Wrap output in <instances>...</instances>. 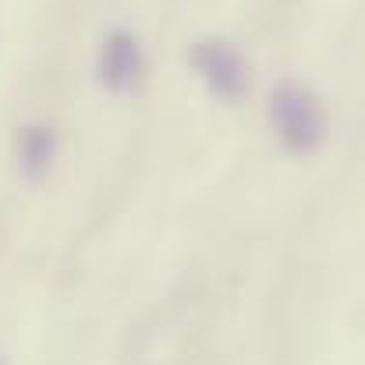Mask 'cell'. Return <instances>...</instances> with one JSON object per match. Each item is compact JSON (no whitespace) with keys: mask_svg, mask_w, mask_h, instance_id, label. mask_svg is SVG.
I'll use <instances>...</instances> for the list:
<instances>
[{"mask_svg":"<svg viewBox=\"0 0 365 365\" xmlns=\"http://www.w3.org/2000/svg\"><path fill=\"white\" fill-rule=\"evenodd\" d=\"M269 121L280 145L294 156H312L330 135L323 100L302 82H280L269 93Z\"/></svg>","mask_w":365,"mask_h":365,"instance_id":"cell-1","label":"cell"},{"mask_svg":"<svg viewBox=\"0 0 365 365\" xmlns=\"http://www.w3.org/2000/svg\"><path fill=\"white\" fill-rule=\"evenodd\" d=\"M53 153H57V135H53V128H46V124H29V128H21V135H18V156H21V170H25L32 181L50 170Z\"/></svg>","mask_w":365,"mask_h":365,"instance_id":"cell-4","label":"cell"},{"mask_svg":"<svg viewBox=\"0 0 365 365\" xmlns=\"http://www.w3.org/2000/svg\"><path fill=\"white\" fill-rule=\"evenodd\" d=\"M192 68L206 82V89L227 103H238L248 93V61L245 53L220 36H206L192 46Z\"/></svg>","mask_w":365,"mask_h":365,"instance_id":"cell-2","label":"cell"},{"mask_svg":"<svg viewBox=\"0 0 365 365\" xmlns=\"http://www.w3.org/2000/svg\"><path fill=\"white\" fill-rule=\"evenodd\" d=\"M100 86L107 93H131L142 86L145 78V57H142V46L131 32H110L103 39V50H100Z\"/></svg>","mask_w":365,"mask_h":365,"instance_id":"cell-3","label":"cell"}]
</instances>
